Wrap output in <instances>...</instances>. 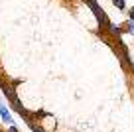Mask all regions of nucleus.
<instances>
[{
    "label": "nucleus",
    "mask_w": 134,
    "mask_h": 132,
    "mask_svg": "<svg viewBox=\"0 0 134 132\" xmlns=\"http://www.w3.org/2000/svg\"><path fill=\"white\" fill-rule=\"evenodd\" d=\"M87 2V6H89V10H91L93 14H95V18L99 20V26H100V30H105L107 26L110 24V20H109V16H107V12L103 8H100L99 4H97V0H85Z\"/></svg>",
    "instance_id": "1"
},
{
    "label": "nucleus",
    "mask_w": 134,
    "mask_h": 132,
    "mask_svg": "<svg viewBox=\"0 0 134 132\" xmlns=\"http://www.w3.org/2000/svg\"><path fill=\"white\" fill-rule=\"evenodd\" d=\"M2 93H4L6 97H8L10 103H14V101H18V95H16V85L14 83H2Z\"/></svg>",
    "instance_id": "2"
},
{
    "label": "nucleus",
    "mask_w": 134,
    "mask_h": 132,
    "mask_svg": "<svg viewBox=\"0 0 134 132\" xmlns=\"http://www.w3.org/2000/svg\"><path fill=\"white\" fill-rule=\"evenodd\" d=\"M0 118H2V122H6V124H12L14 120H12V114L8 112V108H4L2 104H0Z\"/></svg>",
    "instance_id": "3"
},
{
    "label": "nucleus",
    "mask_w": 134,
    "mask_h": 132,
    "mask_svg": "<svg viewBox=\"0 0 134 132\" xmlns=\"http://www.w3.org/2000/svg\"><path fill=\"white\" fill-rule=\"evenodd\" d=\"M120 30H122V34H132V36H134V22L126 20L124 24L120 26Z\"/></svg>",
    "instance_id": "4"
},
{
    "label": "nucleus",
    "mask_w": 134,
    "mask_h": 132,
    "mask_svg": "<svg viewBox=\"0 0 134 132\" xmlns=\"http://www.w3.org/2000/svg\"><path fill=\"white\" fill-rule=\"evenodd\" d=\"M30 114H32L34 120H42V118H46V116H47V112L43 111V108H40V111H34V112H30Z\"/></svg>",
    "instance_id": "5"
},
{
    "label": "nucleus",
    "mask_w": 134,
    "mask_h": 132,
    "mask_svg": "<svg viewBox=\"0 0 134 132\" xmlns=\"http://www.w3.org/2000/svg\"><path fill=\"white\" fill-rule=\"evenodd\" d=\"M113 4L116 6L120 12H124V10H126V2H124V0H113Z\"/></svg>",
    "instance_id": "6"
},
{
    "label": "nucleus",
    "mask_w": 134,
    "mask_h": 132,
    "mask_svg": "<svg viewBox=\"0 0 134 132\" xmlns=\"http://www.w3.org/2000/svg\"><path fill=\"white\" fill-rule=\"evenodd\" d=\"M30 128H32V132H46L42 126H40V124H36V122H32V124H30Z\"/></svg>",
    "instance_id": "7"
},
{
    "label": "nucleus",
    "mask_w": 134,
    "mask_h": 132,
    "mask_svg": "<svg viewBox=\"0 0 134 132\" xmlns=\"http://www.w3.org/2000/svg\"><path fill=\"white\" fill-rule=\"evenodd\" d=\"M128 18H130V22H134V6H130V10H128Z\"/></svg>",
    "instance_id": "8"
},
{
    "label": "nucleus",
    "mask_w": 134,
    "mask_h": 132,
    "mask_svg": "<svg viewBox=\"0 0 134 132\" xmlns=\"http://www.w3.org/2000/svg\"><path fill=\"white\" fill-rule=\"evenodd\" d=\"M6 132H18V128L14 126V124H10V128H8V130H6Z\"/></svg>",
    "instance_id": "9"
}]
</instances>
